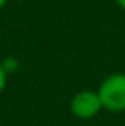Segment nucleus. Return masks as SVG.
Returning a JSON list of instances; mask_svg holds the SVG:
<instances>
[{
    "instance_id": "0eeeda50",
    "label": "nucleus",
    "mask_w": 125,
    "mask_h": 126,
    "mask_svg": "<svg viewBox=\"0 0 125 126\" xmlns=\"http://www.w3.org/2000/svg\"><path fill=\"white\" fill-rule=\"evenodd\" d=\"M19 2H22V0H19Z\"/></svg>"
},
{
    "instance_id": "7ed1b4c3",
    "label": "nucleus",
    "mask_w": 125,
    "mask_h": 126,
    "mask_svg": "<svg viewBox=\"0 0 125 126\" xmlns=\"http://www.w3.org/2000/svg\"><path fill=\"white\" fill-rule=\"evenodd\" d=\"M0 65H2V69L5 70L6 75H13L19 69V61L15 58V56H6L5 59L0 61Z\"/></svg>"
},
{
    "instance_id": "f03ea898",
    "label": "nucleus",
    "mask_w": 125,
    "mask_h": 126,
    "mask_svg": "<svg viewBox=\"0 0 125 126\" xmlns=\"http://www.w3.org/2000/svg\"><path fill=\"white\" fill-rule=\"evenodd\" d=\"M69 110L79 120H91L96 115H100V112L103 110V105H101L100 96L96 91L82 89L71 97Z\"/></svg>"
},
{
    "instance_id": "39448f33",
    "label": "nucleus",
    "mask_w": 125,
    "mask_h": 126,
    "mask_svg": "<svg viewBox=\"0 0 125 126\" xmlns=\"http://www.w3.org/2000/svg\"><path fill=\"white\" fill-rule=\"evenodd\" d=\"M114 2H116V5L119 6L120 10H124V11H125V0H114Z\"/></svg>"
},
{
    "instance_id": "f257e3e1",
    "label": "nucleus",
    "mask_w": 125,
    "mask_h": 126,
    "mask_svg": "<svg viewBox=\"0 0 125 126\" xmlns=\"http://www.w3.org/2000/svg\"><path fill=\"white\" fill-rule=\"evenodd\" d=\"M100 96L101 105L104 110L109 112H125V74L116 72L111 74L101 81L96 89Z\"/></svg>"
},
{
    "instance_id": "20e7f679",
    "label": "nucleus",
    "mask_w": 125,
    "mask_h": 126,
    "mask_svg": "<svg viewBox=\"0 0 125 126\" xmlns=\"http://www.w3.org/2000/svg\"><path fill=\"white\" fill-rule=\"evenodd\" d=\"M6 81H8V75L5 74V70H3V69H2V65H0V94H2V93H3V89H5Z\"/></svg>"
},
{
    "instance_id": "423d86ee",
    "label": "nucleus",
    "mask_w": 125,
    "mask_h": 126,
    "mask_svg": "<svg viewBox=\"0 0 125 126\" xmlns=\"http://www.w3.org/2000/svg\"><path fill=\"white\" fill-rule=\"evenodd\" d=\"M6 2H8V0H0V11H2L3 8H5V5H6Z\"/></svg>"
}]
</instances>
